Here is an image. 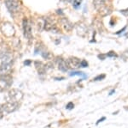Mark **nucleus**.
I'll use <instances>...</instances> for the list:
<instances>
[{
	"label": "nucleus",
	"instance_id": "1",
	"mask_svg": "<svg viewBox=\"0 0 128 128\" xmlns=\"http://www.w3.org/2000/svg\"><path fill=\"white\" fill-rule=\"evenodd\" d=\"M108 0H94V6L102 15H108L110 8L107 5Z\"/></svg>",
	"mask_w": 128,
	"mask_h": 128
},
{
	"label": "nucleus",
	"instance_id": "2",
	"mask_svg": "<svg viewBox=\"0 0 128 128\" xmlns=\"http://www.w3.org/2000/svg\"><path fill=\"white\" fill-rule=\"evenodd\" d=\"M5 5L11 14L17 13L20 10V5L17 0H5Z\"/></svg>",
	"mask_w": 128,
	"mask_h": 128
},
{
	"label": "nucleus",
	"instance_id": "3",
	"mask_svg": "<svg viewBox=\"0 0 128 128\" xmlns=\"http://www.w3.org/2000/svg\"><path fill=\"white\" fill-rule=\"evenodd\" d=\"M1 30L2 32L4 33V34L6 36H13L16 33V30L14 28L13 25L10 22H4V23L2 25V28H1Z\"/></svg>",
	"mask_w": 128,
	"mask_h": 128
},
{
	"label": "nucleus",
	"instance_id": "4",
	"mask_svg": "<svg viewBox=\"0 0 128 128\" xmlns=\"http://www.w3.org/2000/svg\"><path fill=\"white\" fill-rule=\"evenodd\" d=\"M0 59L2 60V63L4 64H12L13 61V56L10 53L7 51H3L0 53Z\"/></svg>",
	"mask_w": 128,
	"mask_h": 128
},
{
	"label": "nucleus",
	"instance_id": "5",
	"mask_svg": "<svg viewBox=\"0 0 128 128\" xmlns=\"http://www.w3.org/2000/svg\"><path fill=\"white\" fill-rule=\"evenodd\" d=\"M23 33H24V36L26 39H28V40L32 39V28H31V26L28 22V20L26 19H25L23 21Z\"/></svg>",
	"mask_w": 128,
	"mask_h": 128
},
{
	"label": "nucleus",
	"instance_id": "6",
	"mask_svg": "<svg viewBox=\"0 0 128 128\" xmlns=\"http://www.w3.org/2000/svg\"><path fill=\"white\" fill-rule=\"evenodd\" d=\"M56 62L57 65H58V69L60 70V71H62V72H67L68 71V67L66 61L64 60L62 58L58 57L56 59Z\"/></svg>",
	"mask_w": 128,
	"mask_h": 128
},
{
	"label": "nucleus",
	"instance_id": "7",
	"mask_svg": "<svg viewBox=\"0 0 128 128\" xmlns=\"http://www.w3.org/2000/svg\"><path fill=\"white\" fill-rule=\"evenodd\" d=\"M67 63V65L68 67H71V68H76V67H80V60L78 58H74V57H72L68 59Z\"/></svg>",
	"mask_w": 128,
	"mask_h": 128
},
{
	"label": "nucleus",
	"instance_id": "8",
	"mask_svg": "<svg viewBox=\"0 0 128 128\" xmlns=\"http://www.w3.org/2000/svg\"><path fill=\"white\" fill-rule=\"evenodd\" d=\"M61 24L62 26V28L65 29L67 32H69V31H71L72 29H73V24L70 22V21H68L67 19V18H62L61 19Z\"/></svg>",
	"mask_w": 128,
	"mask_h": 128
},
{
	"label": "nucleus",
	"instance_id": "9",
	"mask_svg": "<svg viewBox=\"0 0 128 128\" xmlns=\"http://www.w3.org/2000/svg\"><path fill=\"white\" fill-rule=\"evenodd\" d=\"M11 65L12 64L2 63V65H0V76L6 75L11 70Z\"/></svg>",
	"mask_w": 128,
	"mask_h": 128
},
{
	"label": "nucleus",
	"instance_id": "10",
	"mask_svg": "<svg viewBox=\"0 0 128 128\" xmlns=\"http://www.w3.org/2000/svg\"><path fill=\"white\" fill-rule=\"evenodd\" d=\"M76 32H77V34L79 35L84 36L86 34V32H87V28H86V26L84 23H80L78 24L77 28H76Z\"/></svg>",
	"mask_w": 128,
	"mask_h": 128
},
{
	"label": "nucleus",
	"instance_id": "11",
	"mask_svg": "<svg viewBox=\"0 0 128 128\" xmlns=\"http://www.w3.org/2000/svg\"><path fill=\"white\" fill-rule=\"evenodd\" d=\"M35 66H36V68L38 69V72L40 74V75L44 74L45 71H46V68H45V66L43 65L42 63H41L40 61H36V62H35Z\"/></svg>",
	"mask_w": 128,
	"mask_h": 128
},
{
	"label": "nucleus",
	"instance_id": "12",
	"mask_svg": "<svg viewBox=\"0 0 128 128\" xmlns=\"http://www.w3.org/2000/svg\"><path fill=\"white\" fill-rule=\"evenodd\" d=\"M74 76H79V77H83L84 79L87 78V75L84 73L83 71H72L70 72V77H74Z\"/></svg>",
	"mask_w": 128,
	"mask_h": 128
},
{
	"label": "nucleus",
	"instance_id": "13",
	"mask_svg": "<svg viewBox=\"0 0 128 128\" xmlns=\"http://www.w3.org/2000/svg\"><path fill=\"white\" fill-rule=\"evenodd\" d=\"M38 29L40 31H42L45 27V21L44 19H38Z\"/></svg>",
	"mask_w": 128,
	"mask_h": 128
},
{
	"label": "nucleus",
	"instance_id": "14",
	"mask_svg": "<svg viewBox=\"0 0 128 128\" xmlns=\"http://www.w3.org/2000/svg\"><path fill=\"white\" fill-rule=\"evenodd\" d=\"M81 2H82V0H72V3H73V5L75 9H78V8L80 7Z\"/></svg>",
	"mask_w": 128,
	"mask_h": 128
},
{
	"label": "nucleus",
	"instance_id": "15",
	"mask_svg": "<svg viewBox=\"0 0 128 128\" xmlns=\"http://www.w3.org/2000/svg\"><path fill=\"white\" fill-rule=\"evenodd\" d=\"M105 77H106V75L105 74H102V75H100V76H98V77H96L94 78V81H102V79H104Z\"/></svg>",
	"mask_w": 128,
	"mask_h": 128
},
{
	"label": "nucleus",
	"instance_id": "16",
	"mask_svg": "<svg viewBox=\"0 0 128 128\" xmlns=\"http://www.w3.org/2000/svg\"><path fill=\"white\" fill-rule=\"evenodd\" d=\"M74 108V104L73 102H69L67 104V106H66V109L67 110H73Z\"/></svg>",
	"mask_w": 128,
	"mask_h": 128
},
{
	"label": "nucleus",
	"instance_id": "17",
	"mask_svg": "<svg viewBox=\"0 0 128 128\" xmlns=\"http://www.w3.org/2000/svg\"><path fill=\"white\" fill-rule=\"evenodd\" d=\"M50 53H47V52H42V56L44 58V59H49L50 58Z\"/></svg>",
	"mask_w": 128,
	"mask_h": 128
},
{
	"label": "nucleus",
	"instance_id": "18",
	"mask_svg": "<svg viewBox=\"0 0 128 128\" xmlns=\"http://www.w3.org/2000/svg\"><path fill=\"white\" fill-rule=\"evenodd\" d=\"M80 66L82 67H88V63L86 60H83L80 62Z\"/></svg>",
	"mask_w": 128,
	"mask_h": 128
},
{
	"label": "nucleus",
	"instance_id": "19",
	"mask_svg": "<svg viewBox=\"0 0 128 128\" xmlns=\"http://www.w3.org/2000/svg\"><path fill=\"white\" fill-rule=\"evenodd\" d=\"M108 57H117V54L114 53V52H109V53L107 54Z\"/></svg>",
	"mask_w": 128,
	"mask_h": 128
},
{
	"label": "nucleus",
	"instance_id": "20",
	"mask_svg": "<svg viewBox=\"0 0 128 128\" xmlns=\"http://www.w3.org/2000/svg\"><path fill=\"white\" fill-rule=\"evenodd\" d=\"M106 117H102V118H101L100 119H99V120H98L96 121V125H98L99 124H100L101 122H102V121H104V120H106Z\"/></svg>",
	"mask_w": 128,
	"mask_h": 128
},
{
	"label": "nucleus",
	"instance_id": "21",
	"mask_svg": "<svg viewBox=\"0 0 128 128\" xmlns=\"http://www.w3.org/2000/svg\"><path fill=\"white\" fill-rule=\"evenodd\" d=\"M24 65H31V60H26L24 62Z\"/></svg>",
	"mask_w": 128,
	"mask_h": 128
},
{
	"label": "nucleus",
	"instance_id": "22",
	"mask_svg": "<svg viewBox=\"0 0 128 128\" xmlns=\"http://www.w3.org/2000/svg\"><path fill=\"white\" fill-rule=\"evenodd\" d=\"M122 13H124V15H126V16H128V9L127 10H122Z\"/></svg>",
	"mask_w": 128,
	"mask_h": 128
},
{
	"label": "nucleus",
	"instance_id": "23",
	"mask_svg": "<svg viewBox=\"0 0 128 128\" xmlns=\"http://www.w3.org/2000/svg\"><path fill=\"white\" fill-rule=\"evenodd\" d=\"M115 93V90H113L112 91H110L108 93V96H111V95H113V94H114Z\"/></svg>",
	"mask_w": 128,
	"mask_h": 128
},
{
	"label": "nucleus",
	"instance_id": "24",
	"mask_svg": "<svg viewBox=\"0 0 128 128\" xmlns=\"http://www.w3.org/2000/svg\"><path fill=\"white\" fill-rule=\"evenodd\" d=\"M57 13H60L59 15H62V14H63V13H62V11L61 10H57Z\"/></svg>",
	"mask_w": 128,
	"mask_h": 128
},
{
	"label": "nucleus",
	"instance_id": "25",
	"mask_svg": "<svg viewBox=\"0 0 128 128\" xmlns=\"http://www.w3.org/2000/svg\"><path fill=\"white\" fill-rule=\"evenodd\" d=\"M64 78L63 77H61V78H55V80H57V81H61V80H63Z\"/></svg>",
	"mask_w": 128,
	"mask_h": 128
},
{
	"label": "nucleus",
	"instance_id": "26",
	"mask_svg": "<svg viewBox=\"0 0 128 128\" xmlns=\"http://www.w3.org/2000/svg\"><path fill=\"white\" fill-rule=\"evenodd\" d=\"M118 113H119V111H117V112H114V114H117Z\"/></svg>",
	"mask_w": 128,
	"mask_h": 128
},
{
	"label": "nucleus",
	"instance_id": "27",
	"mask_svg": "<svg viewBox=\"0 0 128 128\" xmlns=\"http://www.w3.org/2000/svg\"><path fill=\"white\" fill-rule=\"evenodd\" d=\"M66 2H72V0H65Z\"/></svg>",
	"mask_w": 128,
	"mask_h": 128
}]
</instances>
